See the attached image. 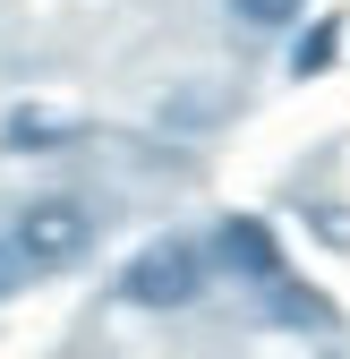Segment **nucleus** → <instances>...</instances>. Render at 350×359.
I'll return each mask as SVG.
<instances>
[{
    "mask_svg": "<svg viewBox=\"0 0 350 359\" xmlns=\"http://www.w3.org/2000/svg\"><path fill=\"white\" fill-rule=\"evenodd\" d=\"M205 291V248L197 240H154L120 265V299H137V308H188Z\"/></svg>",
    "mask_w": 350,
    "mask_h": 359,
    "instance_id": "nucleus-1",
    "label": "nucleus"
},
{
    "mask_svg": "<svg viewBox=\"0 0 350 359\" xmlns=\"http://www.w3.org/2000/svg\"><path fill=\"white\" fill-rule=\"evenodd\" d=\"M231 18H248V26H290L299 0H231Z\"/></svg>",
    "mask_w": 350,
    "mask_h": 359,
    "instance_id": "nucleus-6",
    "label": "nucleus"
},
{
    "mask_svg": "<svg viewBox=\"0 0 350 359\" xmlns=\"http://www.w3.org/2000/svg\"><path fill=\"white\" fill-rule=\"evenodd\" d=\"M9 240H18V257L34 265V274H60V265H77L85 248H94V222H85L77 197H34Z\"/></svg>",
    "mask_w": 350,
    "mask_h": 359,
    "instance_id": "nucleus-2",
    "label": "nucleus"
},
{
    "mask_svg": "<svg viewBox=\"0 0 350 359\" xmlns=\"http://www.w3.org/2000/svg\"><path fill=\"white\" fill-rule=\"evenodd\" d=\"M214 248H223V265H231V274H248V283H282V248H274V231H265V222H256V214H231L223 222V231H214Z\"/></svg>",
    "mask_w": 350,
    "mask_h": 359,
    "instance_id": "nucleus-3",
    "label": "nucleus"
},
{
    "mask_svg": "<svg viewBox=\"0 0 350 359\" xmlns=\"http://www.w3.org/2000/svg\"><path fill=\"white\" fill-rule=\"evenodd\" d=\"M333 43H342V26L325 18V26H316V34H308V43L290 52V69H299V77H308V69H325V60H333Z\"/></svg>",
    "mask_w": 350,
    "mask_h": 359,
    "instance_id": "nucleus-5",
    "label": "nucleus"
},
{
    "mask_svg": "<svg viewBox=\"0 0 350 359\" xmlns=\"http://www.w3.org/2000/svg\"><path fill=\"white\" fill-rule=\"evenodd\" d=\"M18 283H26V257H18V240H0V299H9Z\"/></svg>",
    "mask_w": 350,
    "mask_h": 359,
    "instance_id": "nucleus-7",
    "label": "nucleus"
},
{
    "mask_svg": "<svg viewBox=\"0 0 350 359\" xmlns=\"http://www.w3.org/2000/svg\"><path fill=\"white\" fill-rule=\"evenodd\" d=\"M60 137H77V120H60V111H9V120H0V146H9V154L60 146Z\"/></svg>",
    "mask_w": 350,
    "mask_h": 359,
    "instance_id": "nucleus-4",
    "label": "nucleus"
}]
</instances>
